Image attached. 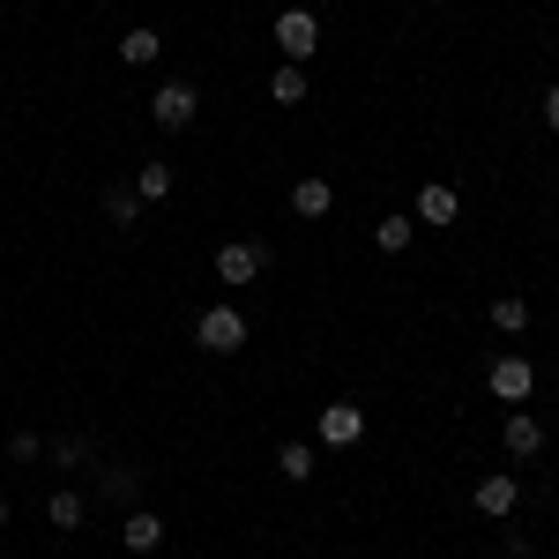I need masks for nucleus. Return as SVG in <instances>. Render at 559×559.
<instances>
[{"mask_svg":"<svg viewBox=\"0 0 559 559\" xmlns=\"http://www.w3.org/2000/svg\"><path fill=\"white\" fill-rule=\"evenodd\" d=\"M194 344L216 350V358H231V350L247 344V313H239V306H210V313L194 321Z\"/></svg>","mask_w":559,"mask_h":559,"instance_id":"f257e3e1","label":"nucleus"},{"mask_svg":"<svg viewBox=\"0 0 559 559\" xmlns=\"http://www.w3.org/2000/svg\"><path fill=\"white\" fill-rule=\"evenodd\" d=\"M313 45H321L313 8H284V15H276V52H284L292 68H306V60H313Z\"/></svg>","mask_w":559,"mask_h":559,"instance_id":"f03ea898","label":"nucleus"},{"mask_svg":"<svg viewBox=\"0 0 559 559\" xmlns=\"http://www.w3.org/2000/svg\"><path fill=\"white\" fill-rule=\"evenodd\" d=\"M485 388H492L500 403H530V395H537V366H530V358H492Z\"/></svg>","mask_w":559,"mask_h":559,"instance_id":"7ed1b4c3","label":"nucleus"},{"mask_svg":"<svg viewBox=\"0 0 559 559\" xmlns=\"http://www.w3.org/2000/svg\"><path fill=\"white\" fill-rule=\"evenodd\" d=\"M194 112H202V97H194L187 83H165L157 97H150V120H157V128H194Z\"/></svg>","mask_w":559,"mask_h":559,"instance_id":"20e7f679","label":"nucleus"},{"mask_svg":"<svg viewBox=\"0 0 559 559\" xmlns=\"http://www.w3.org/2000/svg\"><path fill=\"white\" fill-rule=\"evenodd\" d=\"M321 440H329V448H358V440H366V411H358V403H329V411H321Z\"/></svg>","mask_w":559,"mask_h":559,"instance_id":"39448f33","label":"nucleus"},{"mask_svg":"<svg viewBox=\"0 0 559 559\" xmlns=\"http://www.w3.org/2000/svg\"><path fill=\"white\" fill-rule=\"evenodd\" d=\"M471 500H477V515H492V522H500V515H515L522 485H515L508 471H492V477H477V492H471Z\"/></svg>","mask_w":559,"mask_h":559,"instance_id":"423d86ee","label":"nucleus"},{"mask_svg":"<svg viewBox=\"0 0 559 559\" xmlns=\"http://www.w3.org/2000/svg\"><path fill=\"white\" fill-rule=\"evenodd\" d=\"M261 247H247V239H231V247H216V276H224V284H254L261 276Z\"/></svg>","mask_w":559,"mask_h":559,"instance_id":"0eeeda50","label":"nucleus"},{"mask_svg":"<svg viewBox=\"0 0 559 559\" xmlns=\"http://www.w3.org/2000/svg\"><path fill=\"white\" fill-rule=\"evenodd\" d=\"M120 545H128V552H157V545H165V515L128 508V522H120Z\"/></svg>","mask_w":559,"mask_h":559,"instance_id":"6e6552de","label":"nucleus"},{"mask_svg":"<svg viewBox=\"0 0 559 559\" xmlns=\"http://www.w3.org/2000/svg\"><path fill=\"white\" fill-rule=\"evenodd\" d=\"M500 440H508V455H537V448H545V426H537L530 411H515V418L500 426Z\"/></svg>","mask_w":559,"mask_h":559,"instance_id":"1a4fd4ad","label":"nucleus"},{"mask_svg":"<svg viewBox=\"0 0 559 559\" xmlns=\"http://www.w3.org/2000/svg\"><path fill=\"white\" fill-rule=\"evenodd\" d=\"M157 52H165V38H157V31H150V23H134L128 38H120V60H128V68H150V60H157Z\"/></svg>","mask_w":559,"mask_h":559,"instance_id":"9d476101","label":"nucleus"},{"mask_svg":"<svg viewBox=\"0 0 559 559\" xmlns=\"http://www.w3.org/2000/svg\"><path fill=\"white\" fill-rule=\"evenodd\" d=\"M329 202H336L329 179H299V187H292V210H299V216H329Z\"/></svg>","mask_w":559,"mask_h":559,"instance_id":"9b49d317","label":"nucleus"},{"mask_svg":"<svg viewBox=\"0 0 559 559\" xmlns=\"http://www.w3.org/2000/svg\"><path fill=\"white\" fill-rule=\"evenodd\" d=\"M455 210H463L455 187H418V216H426V224H455Z\"/></svg>","mask_w":559,"mask_h":559,"instance_id":"f8f14e48","label":"nucleus"},{"mask_svg":"<svg viewBox=\"0 0 559 559\" xmlns=\"http://www.w3.org/2000/svg\"><path fill=\"white\" fill-rule=\"evenodd\" d=\"M269 97H276V105H306V68H292V60H284V68L269 75Z\"/></svg>","mask_w":559,"mask_h":559,"instance_id":"ddd939ff","label":"nucleus"},{"mask_svg":"<svg viewBox=\"0 0 559 559\" xmlns=\"http://www.w3.org/2000/svg\"><path fill=\"white\" fill-rule=\"evenodd\" d=\"M276 471L292 477V485H306V477H313V448H306V440H284V448H276Z\"/></svg>","mask_w":559,"mask_h":559,"instance_id":"4468645a","label":"nucleus"},{"mask_svg":"<svg viewBox=\"0 0 559 559\" xmlns=\"http://www.w3.org/2000/svg\"><path fill=\"white\" fill-rule=\"evenodd\" d=\"M134 194H142V202H165V194H173V165H157V157H150V165L134 173Z\"/></svg>","mask_w":559,"mask_h":559,"instance_id":"2eb2a0df","label":"nucleus"},{"mask_svg":"<svg viewBox=\"0 0 559 559\" xmlns=\"http://www.w3.org/2000/svg\"><path fill=\"white\" fill-rule=\"evenodd\" d=\"M492 329H500V336H522V329H530V306H522L515 292H508V299H492Z\"/></svg>","mask_w":559,"mask_h":559,"instance_id":"dca6fc26","label":"nucleus"},{"mask_svg":"<svg viewBox=\"0 0 559 559\" xmlns=\"http://www.w3.org/2000/svg\"><path fill=\"white\" fill-rule=\"evenodd\" d=\"M45 515H52V530H83V492H52Z\"/></svg>","mask_w":559,"mask_h":559,"instance_id":"f3484780","label":"nucleus"},{"mask_svg":"<svg viewBox=\"0 0 559 559\" xmlns=\"http://www.w3.org/2000/svg\"><path fill=\"white\" fill-rule=\"evenodd\" d=\"M411 231H418L411 216H381V224H373V239H381V254H403V247H411Z\"/></svg>","mask_w":559,"mask_h":559,"instance_id":"a211bd4d","label":"nucleus"},{"mask_svg":"<svg viewBox=\"0 0 559 559\" xmlns=\"http://www.w3.org/2000/svg\"><path fill=\"white\" fill-rule=\"evenodd\" d=\"M105 216H112V224H134V216H142V194H134V187H112V194H105Z\"/></svg>","mask_w":559,"mask_h":559,"instance_id":"6ab92c4d","label":"nucleus"},{"mask_svg":"<svg viewBox=\"0 0 559 559\" xmlns=\"http://www.w3.org/2000/svg\"><path fill=\"white\" fill-rule=\"evenodd\" d=\"M105 500H134V477L128 471H105Z\"/></svg>","mask_w":559,"mask_h":559,"instance_id":"aec40b11","label":"nucleus"},{"mask_svg":"<svg viewBox=\"0 0 559 559\" xmlns=\"http://www.w3.org/2000/svg\"><path fill=\"white\" fill-rule=\"evenodd\" d=\"M545 128H559V83L545 90Z\"/></svg>","mask_w":559,"mask_h":559,"instance_id":"412c9836","label":"nucleus"},{"mask_svg":"<svg viewBox=\"0 0 559 559\" xmlns=\"http://www.w3.org/2000/svg\"><path fill=\"white\" fill-rule=\"evenodd\" d=\"M0 522H8V500H0Z\"/></svg>","mask_w":559,"mask_h":559,"instance_id":"4be33fe9","label":"nucleus"}]
</instances>
